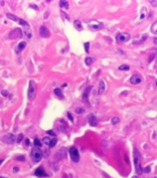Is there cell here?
<instances>
[{
	"mask_svg": "<svg viewBox=\"0 0 157 178\" xmlns=\"http://www.w3.org/2000/svg\"><path fill=\"white\" fill-rule=\"evenodd\" d=\"M51 138L50 137H43V143L46 145H48V146H50V144H51Z\"/></svg>",
	"mask_w": 157,
	"mask_h": 178,
	"instance_id": "cell-26",
	"label": "cell"
},
{
	"mask_svg": "<svg viewBox=\"0 0 157 178\" xmlns=\"http://www.w3.org/2000/svg\"><path fill=\"white\" fill-rule=\"evenodd\" d=\"M3 161H4V160H0V165L3 163Z\"/></svg>",
	"mask_w": 157,
	"mask_h": 178,
	"instance_id": "cell-43",
	"label": "cell"
},
{
	"mask_svg": "<svg viewBox=\"0 0 157 178\" xmlns=\"http://www.w3.org/2000/svg\"><path fill=\"white\" fill-rule=\"evenodd\" d=\"M89 28L92 31L97 32V31H99V30H101L103 28V24L101 22L97 21V20H93V21H91L89 23Z\"/></svg>",
	"mask_w": 157,
	"mask_h": 178,
	"instance_id": "cell-9",
	"label": "cell"
},
{
	"mask_svg": "<svg viewBox=\"0 0 157 178\" xmlns=\"http://www.w3.org/2000/svg\"><path fill=\"white\" fill-rule=\"evenodd\" d=\"M40 35L42 38H48L50 36V32L46 26H41V28H40Z\"/></svg>",
	"mask_w": 157,
	"mask_h": 178,
	"instance_id": "cell-10",
	"label": "cell"
},
{
	"mask_svg": "<svg viewBox=\"0 0 157 178\" xmlns=\"http://www.w3.org/2000/svg\"><path fill=\"white\" fill-rule=\"evenodd\" d=\"M47 134H49V135H51V136H54V137L56 136L55 133H54L52 130H48V131H47Z\"/></svg>",
	"mask_w": 157,
	"mask_h": 178,
	"instance_id": "cell-34",
	"label": "cell"
},
{
	"mask_svg": "<svg viewBox=\"0 0 157 178\" xmlns=\"http://www.w3.org/2000/svg\"><path fill=\"white\" fill-rule=\"evenodd\" d=\"M156 85H157V82H156Z\"/></svg>",
	"mask_w": 157,
	"mask_h": 178,
	"instance_id": "cell-48",
	"label": "cell"
},
{
	"mask_svg": "<svg viewBox=\"0 0 157 178\" xmlns=\"http://www.w3.org/2000/svg\"><path fill=\"white\" fill-rule=\"evenodd\" d=\"M54 94H55L56 96H58L59 98H61V99L64 98V94H63V92H62V91H61L60 89H58V88L54 90Z\"/></svg>",
	"mask_w": 157,
	"mask_h": 178,
	"instance_id": "cell-19",
	"label": "cell"
},
{
	"mask_svg": "<svg viewBox=\"0 0 157 178\" xmlns=\"http://www.w3.org/2000/svg\"><path fill=\"white\" fill-rule=\"evenodd\" d=\"M35 175L38 176V177H47L48 174L46 173V172L44 171V169L42 167H39L37 168L35 171Z\"/></svg>",
	"mask_w": 157,
	"mask_h": 178,
	"instance_id": "cell-11",
	"label": "cell"
},
{
	"mask_svg": "<svg viewBox=\"0 0 157 178\" xmlns=\"http://www.w3.org/2000/svg\"><path fill=\"white\" fill-rule=\"evenodd\" d=\"M133 155H134V166H135V170H136V172H137L138 174H140L142 173V170H141V167H140V153L139 152V151L137 149H134Z\"/></svg>",
	"mask_w": 157,
	"mask_h": 178,
	"instance_id": "cell-1",
	"label": "cell"
},
{
	"mask_svg": "<svg viewBox=\"0 0 157 178\" xmlns=\"http://www.w3.org/2000/svg\"><path fill=\"white\" fill-rule=\"evenodd\" d=\"M56 143H57V139H56V138H53V139H51V144H50V148H52V147H54V146L56 145Z\"/></svg>",
	"mask_w": 157,
	"mask_h": 178,
	"instance_id": "cell-28",
	"label": "cell"
},
{
	"mask_svg": "<svg viewBox=\"0 0 157 178\" xmlns=\"http://www.w3.org/2000/svg\"><path fill=\"white\" fill-rule=\"evenodd\" d=\"M89 42H85V44H84V46H85V52L86 53H89Z\"/></svg>",
	"mask_w": 157,
	"mask_h": 178,
	"instance_id": "cell-30",
	"label": "cell"
},
{
	"mask_svg": "<svg viewBox=\"0 0 157 178\" xmlns=\"http://www.w3.org/2000/svg\"><path fill=\"white\" fill-rule=\"evenodd\" d=\"M106 89V86H105V83L103 80H100L99 82V88H98V93H103L104 91Z\"/></svg>",
	"mask_w": 157,
	"mask_h": 178,
	"instance_id": "cell-16",
	"label": "cell"
},
{
	"mask_svg": "<svg viewBox=\"0 0 157 178\" xmlns=\"http://www.w3.org/2000/svg\"><path fill=\"white\" fill-rule=\"evenodd\" d=\"M132 178H138V177H137V176H133Z\"/></svg>",
	"mask_w": 157,
	"mask_h": 178,
	"instance_id": "cell-46",
	"label": "cell"
},
{
	"mask_svg": "<svg viewBox=\"0 0 157 178\" xmlns=\"http://www.w3.org/2000/svg\"><path fill=\"white\" fill-rule=\"evenodd\" d=\"M60 7H61L62 9H69V4H68V2H67V1L62 0V1H60Z\"/></svg>",
	"mask_w": 157,
	"mask_h": 178,
	"instance_id": "cell-18",
	"label": "cell"
},
{
	"mask_svg": "<svg viewBox=\"0 0 157 178\" xmlns=\"http://www.w3.org/2000/svg\"><path fill=\"white\" fill-rule=\"evenodd\" d=\"M17 161H25V157L24 156H18L16 158Z\"/></svg>",
	"mask_w": 157,
	"mask_h": 178,
	"instance_id": "cell-32",
	"label": "cell"
},
{
	"mask_svg": "<svg viewBox=\"0 0 157 178\" xmlns=\"http://www.w3.org/2000/svg\"><path fill=\"white\" fill-rule=\"evenodd\" d=\"M36 95V86H35V82L33 80L30 81V85H29V91H28V98L30 101H33Z\"/></svg>",
	"mask_w": 157,
	"mask_h": 178,
	"instance_id": "cell-3",
	"label": "cell"
},
{
	"mask_svg": "<svg viewBox=\"0 0 157 178\" xmlns=\"http://www.w3.org/2000/svg\"><path fill=\"white\" fill-rule=\"evenodd\" d=\"M150 2H151V4H152L153 6H154V7H156V6H157L156 1H150Z\"/></svg>",
	"mask_w": 157,
	"mask_h": 178,
	"instance_id": "cell-39",
	"label": "cell"
},
{
	"mask_svg": "<svg viewBox=\"0 0 157 178\" xmlns=\"http://www.w3.org/2000/svg\"><path fill=\"white\" fill-rule=\"evenodd\" d=\"M6 16H7V18H9V19H12V20H14V21H17V20H18L17 17V16H15V15H13V14L7 13V14H6Z\"/></svg>",
	"mask_w": 157,
	"mask_h": 178,
	"instance_id": "cell-20",
	"label": "cell"
},
{
	"mask_svg": "<svg viewBox=\"0 0 157 178\" xmlns=\"http://www.w3.org/2000/svg\"><path fill=\"white\" fill-rule=\"evenodd\" d=\"M75 112H76L77 114H83V113L85 112V109H84V108H76V109H75Z\"/></svg>",
	"mask_w": 157,
	"mask_h": 178,
	"instance_id": "cell-31",
	"label": "cell"
},
{
	"mask_svg": "<svg viewBox=\"0 0 157 178\" xmlns=\"http://www.w3.org/2000/svg\"><path fill=\"white\" fill-rule=\"evenodd\" d=\"M67 116H68V118L70 119V120H71V121H72V122H73V121H74V117H73V116H72V114H70V113H68V114H67Z\"/></svg>",
	"mask_w": 157,
	"mask_h": 178,
	"instance_id": "cell-35",
	"label": "cell"
},
{
	"mask_svg": "<svg viewBox=\"0 0 157 178\" xmlns=\"http://www.w3.org/2000/svg\"><path fill=\"white\" fill-rule=\"evenodd\" d=\"M0 2H1V5H4V4H5V2H4V1H0Z\"/></svg>",
	"mask_w": 157,
	"mask_h": 178,
	"instance_id": "cell-44",
	"label": "cell"
},
{
	"mask_svg": "<svg viewBox=\"0 0 157 178\" xmlns=\"http://www.w3.org/2000/svg\"><path fill=\"white\" fill-rule=\"evenodd\" d=\"M1 93H2V95H3V96H5V97L8 96V92L7 91H2V92H1Z\"/></svg>",
	"mask_w": 157,
	"mask_h": 178,
	"instance_id": "cell-36",
	"label": "cell"
},
{
	"mask_svg": "<svg viewBox=\"0 0 157 178\" xmlns=\"http://www.w3.org/2000/svg\"><path fill=\"white\" fill-rule=\"evenodd\" d=\"M119 69L121 71H129L130 70V67L128 65H121L119 67Z\"/></svg>",
	"mask_w": 157,
	"mask_h": 178,
	"instance_id": "cell-22",
	"label": "cell"
},
{
	"mask_svg": "<svg viewBox=\"0 0 157 178\" xmlns=\"http://www.w3.org/2000/svg\"><path fill=\"white\" fill-rule=\"evenodd\" d=\"M155 178H157V177H155Z\"/></svg>",
	"mask_w": 157,
	"mask_h": 178,
	"instance_id": "cell-49",
	"label": "cell"
},
{
	"mask_svg": "<svg viewBox=\"0 0 157 178\" xmlns=\"http://www.w3.org/2000/svg\"><path fill=\"white\" fill-rule=\"evenodd\" d=\"M147 37H148V35H147L146 33L139 34V35L135 36V38L133 39V42H132V43H133V44H135V45L140 44V43H142V42H143L145 40H146V39H147Z\"/></svg>",
	"mask_w": 157,
	"mask_h": 178,
	"instance_id": "cell-7",
	"label": "cell"
},
{
	"mask_svg": "<svg viewBox=\"0 0 157 178\" xmlns=\"http://www.w3.org/2000/svg\"><path fill=\"white\" fill-rule=\"evenodd\" d=\"M30 8H33V9H35L36 10H38V7L35 6V5H30Z\"/></svg>",
	"mask_w": 157,
	"mask_h": 178,
	"instance_id": "cell-41",
	"label": "cell"
},
{
	"mask_svg": "<svg viewBox=\"0 0 157 178\" xmlns=\"http://www.w3.org/2000/svg\"><path fill=\"white\" fill-rule=\"evenodd\" d=\"M23 36V32H22V30L19 29V28H16L14 30H12L9 34H8V38L11 39V40H17V39H19Z\"/></svg>",
	"mask_w": 157,
	"mask_h": 178,
	"instance_id": "cell-2",
	"label": "cell"
},
{
	"mask_svg": "<svg viewBox=\"0 0 157 178\" xmlns=\"http://www.w3.org/2000/svg\"><path fill=\"white\" fill-rule=\"evenodd\" d=\"M25 144H26V146H30V141L29 138H26V140H25Z\"/></svg>",
	"mask_w": 157,
	"mask_h": 178,
	"instance_id": "cell-37",
	"label": "cell"
},
{
	"mask_svg": "<svg viewBox=\"0 0 157 178\" xmlns=\"http://www.w3.org/2000/svg\"><path fill=\"white\" fill-rule=\"evenodd\" d=\"M146 12H147L146 8H143V9H142V11H141V14H140V19H143V18H145V16H146Z\"/></svg>",
	"mask_w": 157,
	"mask_h": 178,
	"instance_id": "cell-27",
	"label": "cell"
},
{
	"mask_svg": "<svg viewBox=\"0 0 157 178\" xmlns=\"http://www.w3.org/2000/svg\"><path fill=\"white\" fill-rule=\"evenodd\" d=\"M93 62H94V58L93 57H86L85 58V64L87 66H91L93 64Z\"/></svg>",
	"mask_w": 157,
	"mask_h": 178,
	"instance_id": "cell-23",
	"label": "cell"
},
{
	"mask_svg": "<svg viewBox=\"0 0 157 178\" xmlns=\"http://www.w3.org/2000/svg\"><path fill=\"white\" fill-rule=\"evenodd\" d=\"M91 90H92V86H88V87L85 89V91H84V94H83V100H84L85 102H88V94H89Z\"/></svg>",
	"mask_w": 157,
	"mask_h": 178,
	"instance_id": "cell-15",
	"label": "cell"
},
{
	"mask_svg": "<svg viewBox=\"0 0 157 178\" xmlns=\"http://www.w3.org/2000/svg\"><path fill=\"white\" fill-rule=\"evenodd\" d=\"M74 25L75 29H76L77 31H79V32H80V31H82V30H83V26H82L81 22H80L79 20H74Z\"/></svg>",
	"mask_w": 157,
	"mask_h": 178,
	"instance_id": "cell-17",
	"label": "cell"
},
{
	"mask_svg": "<svg viewBox=\"0 0 157 178\" xmlns=\"http://www.w3.org/2000/svg\"><path fill=\"white\" fill-rule=\"evenodd\" d=\"M19 23L21 24V25H23V26H27L28 25V23L25 21V20H23V19H19Z\"/></svg>",
	"mask_w": 157,
	"mask_h": 178,
	"instance_id": "cell-33",
	"label": "cell"
},
{
	"mask_svg": "<svg viewBox=\"0 0 157 178\" xmlns=\"http://www.w3.org/2000/svg\"><path fill=\"white\" fill-rule=\"evenodd\" d=\"M1 140L4 142V143H7V144H13L15 141H16V136L14 134H7V135H4V136L1 137Z\"/></svg>",
	"mask_w": 157,
	"mask_h": 178,
	"instance_id": "cell-5",
	"label": "cell"
},
{
	"mask_svg": "<svg viewBox=\"0 0 157 178\" xmlns=\"http://www.w3.org/2000/svg\"><path fill=\"white\" fill-rule=\"evenodd\" d=\"M154 42H155V43H157V39H154Z\"/></svg>",
	"mask_w": 157,
	"mask_h": 178,
	"instance_id": "cell-45",
	"label": "cell"
},
{
	"mask_svg": "<svg viewBox=\"0 0 157 178\" xmlns=\"http://www.w3.org/2000/svg\"><path fill=\"white\" fill-rule=\"evenodd\" d=\"M23 138H24V135H23V134H19L18 137H17V142H18V143L21 142V140H22Z\"/></svg>",
	"mask_w": 157,
	"mask_h": 178,
	"instance_id": "cell-29",
	"label": "cell"
},
{
	"mask_svg": "<svg viewBox=\"0 0 157 178\" xmlns=\"http://www.w3.org/2000/svg\"><path fill=\"white\" fill-rule=\"evenodd\" d=\"M13 171H14L15 173H17V172H18V168H17V167H14V168H13Z\"/></svg>",
	"mask_w": 157,
	"mask_h": 178,
	"instance_id": "cell-42",
	"label": "cell"
},
{
	"mask_svg": "<svg viewBox=\"0 0 157 178\" xmlns=\"http://www.w3.org/2000/svg\"><path fill=\"white\" fill-rule=\"evenodd\" d=\"M150 170H151V169H150V167H146V168L144 169V172H145V173H149V172H150Z\"/></svg>",
	"mask_w": 157,
	"mask_h": 178,
	"instance_id": "cell-40",
	"label": "cell"
},
{
	"mask_svg": "<svg viewBox=\"0 0 157 178\" xmlns=\"http://www.w3.org/2000/svg\"><path fill=\"white\" fill-rule=\"evenodd\" d=\"M116 39L119 43H122V42H128L131 39V35L130 33H127V32H121V33H119L117 35Z\"/></svg>",
	"mask_w": 157,
	"mask_h": 178,
	"instance_id": "cell-6",
	"label": "cell"
},
{
	"mask_svg": "<svg viewBox=\"0 0 157 178\" xmlns=\"http://www.w3.org/2000/svg\"><path fill=\"white\" fill-rule=\"evenodd\" d=\"M119 121H120V119L119 118V117H117V116H114V117L111 118V123H112L113 125H116V124L119 123Z\"/></svg>",
	"mask_w": 157,
	"mask_h": 178,
	"instance_id": "cell-25",
	"label": "cell"
},
{
	"mask_svg": "<svg viewBox=\"0 0 157 178\" xmlns=\"http://www.w3.org/2000/svg\"><path fill=\"white\" fill-rule=\"evenodd\" d=\"M34 145H35V147H37V148H41L42 144H41V142L40 141L39 138H35V139H34Z\"/></svg>",
	"mask_w": 157,
	"mask_h": 178,
	"instance_id": "cell-24",
	"label": "cell"
},
{
	"mask_svg": "<svg viewBox=\"0 0 157 178\" xmlns=\"http://www.w3.org/2000/svg\"><path fill=\"white\" fill-rule=\"evenodd\" d=\"M31 158L34 161H40L42 158V151L40 150V148L35 147L31 151Z\"/></svg>",
	"mask_w": 157,
	"mask_h": 178,
	"instance_id": "cell-4",
	"label": "cell"
},
{
	"mask_svg": "<svg viewBox=\"0 0 157 178\" xmlns=\"http://www.w3.org/2000/svg\"><path fill=\"white\" fill-rule=\"evenodd\" d=\"M26 46H27V42H20L18 44H17V46L16 47V53H17V54L21 53V52L23 51L25 48H26Z\"/></svg>",
	"mask_w": 157,
	"mask_h": 178,
	"instance_id": "cell-14",
	"label": "cell"
},
{
	"mask_svg": "<svg viewBox=\"0 0 157 178\" xmlns=\"http://www.w3.org/2000/svg\"><path fill=\"white\" fill-rule=\"evenodd\" d=\"M69 151H70V156H71L72 160H73L74 162H78V161H79V159H80V156H79V152H78L77 149L73 147V148L70 149Z\"/></svg>",
	"mask_w": 157,
	"mask_h": 178,
	"instance_id": "cell-8",
	"label": "cell"
},
{
	"mask_svg": "<svg viewBox=\"0 0 157 178\" xmlns=\"http://www.w3.org/2000/svg\"><path fill=\"white\" fill-rule=\"evenodd\" d=\"M141 81H142V78H141V77L139 76V75H133V76L131 78V83L133 85L140 84Z\"/></svg>",
	"mask_w": 157,
	"mask_h": 178,
	"instance_id": "cell-12",
	"label": "cell"
},
{
	"mask_svg": "<svg viewBox=\"0 0 157 178\" xmlns=\"http://www.w3.org/2000/svg\"><path fill=\"white\" fill-rule=\"evenodd\" d=\"M88 122H89V125L91 127H97L98 124V120L95 115H90L88 117Z\"/></svg>",
	"mask_w": 157,
	"mask_h": 178,
	"instance_id": "cell-13",
	"label": "cell"
},
{
	"mask_svg": "<svg viewBox=\"0 0 157 178\" xmlns=\"http://www.w3.org/2000/svg\"><path fill=\"white\" fill-rule=\"evenodd\" d=\"M0 178H6V177H3V176H0Z\"/></svg>",
	"mask_w": 157,
	"mask_h": 178,
	"instance_id": "cell-47",
	"label": "cell"
},
{
	"mask_svg": "<svg viewBox=\"0 0 157 178\" xmlns=\"http://www.w3.org/2000/svg\"><path fill=\"white\" fill-rule=\"evenodd\" d=\"M151 32L153 33H157V20L153 22V24L151 27Z\"/></svg>",
	"mask_w": 157,
	"mask_h": 178,
	"instance_id": "cell-21",
	"label": "cell"
},
{
	"mask_svg": "<svg viewBox=\"0 0 157 178\" xmlns=\"http://www.w3.org/2000/svg\"><path fill=\"white\" fill-rule=\"evenodd\" d=\"M61 13H62V15H63V16H64V18H67V19H69V17H68V16H67V14H65V13H64V11H62V12H61Z\"/></svg>",
	"mask_w": 157,
	"mask_h": 178,
	"instance_id": "cell-38",
	"label": "cell"
}]
</instances>
